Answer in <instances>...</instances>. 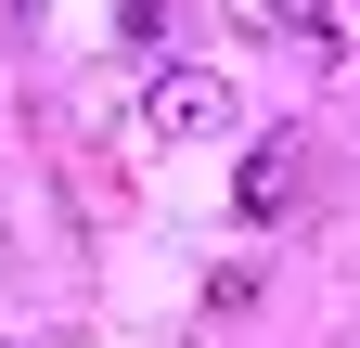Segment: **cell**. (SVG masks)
<instances>
[{
	"mask_svg": "<svg viewBox=\"0 0 360 348\" xmlns=\"http://www.w3.org/2000/svg\"><path fill=\"white\" fill-rule=\"evenodd\" d=\"M270 26H296V39H335V0H270Z\"/></svg>",
	"mask_w": 360,
	"mask_h": 348,
	"instance_id": "obj_3",
	"label": "cell"
},
{
	"mask_svg": "<svg viewBox=\"0 0 360 348\" xmlns=\"http://www.w3.org/2000/svg\"><path fill=\"white\" fill-rule=\"evenodd\" d=\"M116 26H129V39H155V26H167V0H116Z\"/></svg>",
	"mask_w": 360,
	"mask_h": 348,
	"instance_id": "obj_4",
	"label": "cell"
},
{
	"mask_svg": "<svg viewBox=\"0 0 360 348\" xmlns=\"http://www.w3.org/2000/svg\"><path fill=\"white\" fill-rule=\"evenodd\" d=\"M232 129V77L219 65H155L142 77V142H219Z\"/></svg>",
	"mask_w": 360,
	"mask_h": 348,
	"instance_id": "obj_1",
	"label": "cell"
},
{
	"mask_svg": "<svg viewBox=\"0 0 360 348\" xmlns=\"http://www.w3.org/2000/svg\"><path fill=\"white\" fill-rule=\"evenodd\" d=\"M296 181H309V155H296V142H257V155H245V181H232V206H245V220H283Z\"/></svg>",
	"mask_w": 360,
	"mask_h": 348,
	"instance_id": "obj_2",
	"label": "cell"
}]
</instances>
